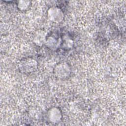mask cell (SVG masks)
Wrapping results in <instances>:
<instances>
[{
  "label": "cell",
  "mask_w": 126,
  "mask_h": 126,
  "mask_svg": "<svg viewBox=\"0 0 126 126\" xmlns=\"http://www.w3.org/2000/svg\"><path fill=\"white\" fill-rule=\"evenodd\" d=\"M38 67V63L34 59L28 57L22 59L18 63L20 71L24 74H29L35 71Z\"/></svg>",
  "instance_id": "cell-1"
},
{
  "label": "cell",
  "mask_w": 126,
  "mask_h": 126,
  "mask_svg": "<svg viewBox=\"0 0 126 126\" xmlns=\"http://www.w3.org/2000/svg\"><path fill=\"white\" fill-rule=\"evenodd\" d=\"M45 44L49 48H55L58 45V42L56 39L53 37H47Z\"/></svg>",
  "instance_id": "cell-7"
},
{
  "label": "cell",
  "mask_w": 126,
  "mask_h": 126,
  "mask_svg": "<svg viewBox=\"0 0 126 126\" xmlns=\"http://www.w3.org/2000/svg\"><path fill=\"white\" fill-rule=\"evenodd\" d=\"M71 72V66L68 63L64 62L59 63L53 69L54 75L60 79H65L68 78Z\"/></svg>",
  "instance_id": "cell-2"
},
{
  "label": "cell",
  "mask_w": 126,
  "mask_h": 126,
  "mask_svg": "<svg viewBox=\"0 0 126 126\" xmlns=\"http://www.w3.org/2000/svg\"><path fill=\"white\" fill-rule=\"evenodd\" d=\"M48 18L52 22L55 23H59L63 21L64 19L63 11L57 6L50 7L47 12Z\"/></svg>",
  "instance_id": "cell-3"
},
{
  "label": "cell",
  "mask_w": 126,
  "mask_h": 126,
  "mask_svg": "<svg viewBox=\"0 0 126 126\" xmlns=\"http://www.w3.org/2000/svg\"><path fill=\"white\" fill-rule=\"evenodd\" d=\"M47 118L49 121L53 124L59 123L62 119V113L59 108L53 107L47 111Z\"/></svg>",
  "instance_id": "cell-4"
},
{
  "label": "cell",
  "mask_w": 126,
  "mask_h": 126,
  "mask_svg": "<svg viewBox=\"0 0 126 126\" xmlns=\"http://www.w3.org/2000/svg\"><path fill=\"white\" fill-rule=\"evenodd\" d=\"M18 8L22 11L28 10L31 6V1L29 0H19L17 2Z\"/></svg>",
  "instance_id": "cell-6"
},
{
  "label": "cell",
  "mask_w": 126,
  "mask_h": 126,
  "mask_svg": "<svg viewBox=\"0 0 126 126\" xmlns=\"http://www.w3.org/2000/svg\"><path fill=\"white\" fill-rule=\"evenodd\" d=\"M47 37V33L45 31L41 29L38 30L33 34V42L35 45L41 46L45 44Z\"/></svg>",
  "instance_id": "cell-5"
}]
</instances>
